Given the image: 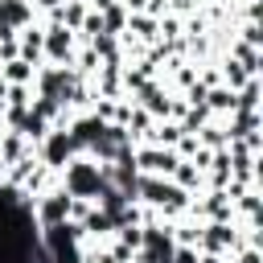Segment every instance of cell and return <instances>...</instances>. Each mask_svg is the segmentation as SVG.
Returning a JSON list of instances; mask_svg holds the SVG:
<instances>
[{
	"instance_id": "5b68a950",
	"label": "cell",
	"mask_w": 263,
	"mask_h": 263,
	"mask_svg": "<svg viewBox=\"0 0 263 263\" xmlns=\"http://www.w3.org/2000/svg\"><path fill=\"white\" fill-rule=\"evenodd\" d=\"M8 78H12V82H25V78H29V66H25V62H8Z\"/></svg>"
},
{
	"instance_id": "6da1fadb",
	"label": "cell",
	"mask_w": 263,
	"mask_h": 263,
	"mask_svg": "<svg viewBox=\"0 0 263 263\" xmlns=\"http://www.w3.org/2000/svg\"><path fill=\"white\" fill-rule=\"evenodd\" d=\"M66 181H70V189H74V193H90V189H99V173H95V168H86V164H74Z\"/></svg>"
},
{
	"instance_id": "3957f363",
	"label": "cell",
	"mask_w": 263,
	"mask_h": 263,
	"mask_svg": "<svg viewBox=\"0 0 263 263\" xmlns=\"http://www.w3.org/2000/svg\"><path fill=\"white\" fill-rule=\"evenodd\" d=\"M49 53H53V58H66V53H70V37H66V29H53V37H49Z\"/></svg>"
},
{
	"instance_id": "277c9868",
	"label": "cell",
	"mask_w": 263,
	"mask_h": 263,
	"mask_svg": "<svg viewBox=\"0 0 263 263\" xmlns=\"http://www.w3.org/2000/svg\"><path fill=\"white\" fill-rule=\"evenodd\" d=\"M41 214H45V222H58V218H62V214H66V197H49V201H45V210H41Z\"/></svg>"
},
{
	"instance_id": "7a4b0ae2",
	"label": "cell",
	"mask_w": 263,
	"mask_h": 263,
	"mask_svg": "<svg viewBox=\"0 0 263 263\" xmlns=\"http://www.w3.org/2000/svg\"><path fill=\"white\" fill-rule=\"evenodd\" d=\"M140 168H152V173H173V168H177V156H173V152H140Z\"/></svg>"
}]
</instances>
